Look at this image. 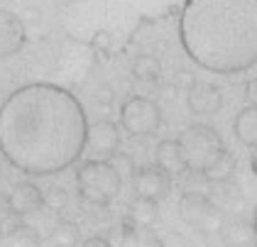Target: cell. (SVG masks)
Masks as SVG:
<instances>
[{
    "instance_id": "12",
    "label": "cell",
    "mask_w": 257,
    "mask_h": 247,
    "mask_svg": "<svg viewBox=\"0 0 257 247\" xmlns=\"http://www.w3.org/2000/svg\"><path fill=\"white\" fill-rule=\"evenodd\" d=\"M159 218V203L157 198H147V196H138L130 203V220L138 228H150Z\"/></svg>"
},
{
    "instance_id": "20",
    "label": "cell",
    "mask_w": 257,
    "mask_h": 247,
    "mask_svg": "<svg viewBox=\"0 0 257 247\" xmlns=\"http://www.w3.org/2000/svg\"><path fill=\"white\" fill-rule=\"evenodd\" d=\"M127 247H162V240L157 235H152L150 230H135L133 237H130V245Z\"/></svg>"
},
{
    "instance_id": "3",
    "label": "cell",
    "mask_w": 257,
    "mask_h": 247,
    "mask_svg": "<svg viewBox=\"0 0 257 247\" xmlns=\"http://www.w3.org/2000/svg\"><path fill=\"white\" fill-rule=\"evenodd\" d=\"M177 142L179 150H181L184 167L189 171H206L218 159V154L225 150L220 135L213 128H208V125L189 128L186 133H181Z\"/></svg>"
},
{
    "instance_id": "24",
    "label": "cell",
    "mask_w": 257,
    "mask_h": 247,
    "mask_svg": "<svg viewBox=\"0 0 257 247\" xmlns=\"http://www.w3.org/2000/svg\"><path fill=\"white\" fill-rule=\"evenodd\" d=\"M93 47H98V49H108V47H110V32H96V37H93Z\"/></svg>"
},
{
    "instance_id": "31",
    "label": "cell",
    "mask_w": 257,
    "mask_h": 247,
    "mask_svg": "<svg viewBox=\"0 0 257 247\" xmlns=\"http://www.w3.org/2000/svg\"><path fill=\"white\" fill-rule=\"evenodd\" d=\"M3 235H5V232H3V228H0V240H3Z\"/></svg>"
},
{
    "instance_id": "19",
    "label": "cell",
    "mask_w": 257,
    "mask_h": 247,
    "mask_svg": "<svg viewBox=\"0 0 257 247\" xmlns=\"http://www.w3.org/2000/svg\"><path fill=\"white\" fill-rule=\"evenodd\" d=\"M8 237H10V245L13 247H40V242H42L40 232L35 228H30V225H22V223Z\"/></svg>"
},
{
    "instance_id": "1",
    "label": "cell",
    "mask_w": 257,
    "mask_h": 247,
    "mask_svg": "<svg viewBox=\"0 0 257 247\" xmlns=\"http://www.w3.org/2000/svg\"><path fill=\"white\" fill-rule=\"evenodd\" d=\"M88 120L74 93L57 83H27L0 105V152L15 169L47 176L86 150Z\"/></svg>"
},
{
    "instance_id": "2",
    "label": "cell",
    "mask_w": 257,
    "mask_h": 247,
    "mask_svg": "<svg viewBox=\"0 0 257 247\" xmlns=\"http://www.w3.org/2000/svg\"><path fill=\"white\" fill-rule=\"evenodd\" d=\"M179 35L186 54L216 74H237L257 61V0H186Z\"/></svg>"
},
{
    "instance_id": "10",
    "label": "cell",
    "mask_w": 257,
    "mask_h": 247,
    "mask_svg": "<svg viewBox=\"0 0 257 247\" xmlns=\"http://www.w3.org/2000/svg\"><path fill=\"white\" fill-rule=\"evenodd\" d=\"M223 105V95L213 83H194L189 91V108L196 115H213Z\"/></svg>"
},
{
    "instance_id": "15",
    "label": "cell",
    "mask_w": 257,
    "mask_h": 247,
    "mask_svg": "<svg viewBox=\"0 0 257 247\" xmlns=\"http://www.w3.org/2000/svg\"><path fill=\"white\" fill-rule=\"evenodd\" d=\"M223 240L228 247H255L257 242V232L255 225L247 223H233L223 230Z\"/></svg>"
},
{
    "instance_id": "14",
    "label": "cell",
    "mask_w": 257,
    "mask_h": 247,
    "mask_svg": "<svg viewBox=\"0 0 257 247\" xmlns=\"http://www.w3.org/2000/svg\"><path fill=\"white\" fill-rule=\"evenodd\" d=\"M157 164L164 171H169V174H181L186 169L177 140H164V142L157 145Z\"/></svg>"
},
{
    "instance_id": "26",
    "label": "cell",
    "mask_w": 257,
    "mask_h": 247,
    "mask_svg": "<svg viewBox=\"0 0 257 247\" xmlns=\"http://www.w3.org/2000/svg\"><path fill=\"white\" fill-rule=\"evenodd\" d=\"M245 93H247V100H250L252 105H257V78H252V81L245 86Z\"/></svg>"
},
{
    "instance_id": "28",
    "label": "cell",
    "mask_w": 257,
    "mask_h": 247,
    "mask_svg": "<svg viewBox=\"0 0 257 247\" xmlns=\"http://www.w3.org/2000/svg\"><path fill=\"white\" fill-rule=\"evenodd\" d=\"M252 171L257 174V152H255V157H252Z\"/></svg>"
},
{
    "instance_id": "22",
    "label": "cell",
    "mask_w": 257,
    "mask_h": 247,
    "mask_svg": "<svg viewBox=\"0 0 257 247\" xmlns=\"http://www.w3.org/2000/svg\"><path fill=\"white\" fill-rule=\"evenodd\" d=\"M133 232H135V230L130 228V225H122V228L115 230V235H113L108 242H110V247H127V245H130Z\"/></svg>"
},
{
    "instance_id": "18",
    "label": "cell",
    "mask_w": 257,
    "mask_h": 247,
    "mask_svg": "<svg viewBox=\"0 0 257 247\" xmlns=\"http://www.w3.org/2000/svg\"><path fill=\"white\" fill-rule=\"evenodd\" d=\"M81 240L79 228L69 220H59L54 228H52V242L57 247H76Z\"/></svg>"
},
{
    "instance_id": "4",
    "label": "cell",
    "mask_w": 257,
    "mask_h": 247,
    "mask_svg": "<svg viewBox=\"0 0 257 247\" xmlns=\"http://www.w3.org/2000/svg\"><path fill=\"white\" fill-rule=\"evenodd\" d=\"M79 191L91 203L105 206L110 203L120 191V174L108 159L86 162L79 169Z\"/></svg>"
},
{
    "instance_id": "23",
    "label": "cell",
    "mask_w": 257,
    "mask_h": 247,
    "mask_svg": "<svg viewBox=\"0 0 257 247\" xmlns=\"http://www.w3.org/2000/svg\"><path fill=\"white\" fill-rule=\"evenodd\" d=\"M110 164L118 169V174H133V159L127 157V154H118L113 152V159H110Z\"/></svg>"
},
{
    "instance_id": "7",
    "label": "cell",
    "mask_w": 257,
    "mask_h": 247,
    "mask_svg": "<svg viewBox=\"0 0 257 247\" xmlns=\"http://www.w3.org/2000/svg\"><path fill=\"white\" fill-rule=\"evenodd\" d=\"M172 189V174L164 171L159 164L147 167L135 174V191L138 196H147V198H164Z\"/></svg>"
},
{
    "instance_id": "29",
    "label": "cell",
    "mask_w": 257,
    "mask_h": 247,
    "mask_svg": "<svg viewBox=\"0 0 257 247\" xmlns=\"http://www.w3.org/2000/svg\"><path fill=\"white\" fill-rule=\"evenodd\" d=\"M252 225H255V232H257V206H255V218H252Z\"/></svg>"
},
{
    "instance_id": "8",
    "label": "cell",
    "mask_w": 257,
    "mask_h": 247,
    "mask_svg": "<svg viewBox=\"0 0 257 247\" xmlns=\"http://www.w3.org/2000/svg\"><path fill=\"white\" fill-rule=\"evenodd\" d=\"M25 39L27 35L22 20L8 10H0V59L18 54L25 47Z\"/></svg>"
},
{
    "instance_id": "25",
    "label": "cell",
    "mask_w": 257,
    "mask_h": 247,
    "mask_svg": "<svg viewBox=\"0 0 257 247\" xmlns=\"http://www.w3.org/2000/svg\"><path fill=\"white\" fill-rule=\"evenodd\" d=\"M8 215H13V208H10V198L0 193V223H3Z\"/></svg>"
},
{
    "instance_id": "9",
    "label": "cell",
    "mask_w": 257,
    "mask_h": 247,
    "mask_svg": "<svg viewBox=\"0 0 257 247\" xmlns=\"http://www.w3.org/2000/svg\"><path fill=\"white\" fill-rule=\"evenodd\" d=\"M86 145L100 154H113L120 147V133L118 125L110 120H98L93 125H88V135H86Z\"/></svg>"
},
{
    "instance_id": "17",
    "label": "cell",
    "mask_w": 257,
    "mask_h": 247,
    "mask_svg": "<svg viewBox=\"0 0 257 247\" xmlns=\"http://www.w3.org/2000/svg\"><path fill=\"white\" fill-rule=\"evenodd\" d=\"M133 74L140 81H157L162 76V64H159L157 57H150V54H142V57L135 59L133 64Z\"/></svg>"
},
{
    "instance_id": "13",
    "label": "cell",
    "mask_w": 257,
    "mask_h": 247,
    "mask_svg": "<svg viewBox=\"0 0 257 247\" xmlns=\"http://www.w3.org/2000/svg\"><path fill=\"white\" fill-rule=\"evenodd\" d=\"M235 135L242 145L257 147V105H250V108H245V110L237 113Z\"/></svg>"
},
{
    "instance_id": "21",
    "label": "cell",
    "mask_w": 257,
    "mask_h": 247,
    "mask_svg": "<svg viewBox=\"0 0 257 247\" xmlns=\"http://www.w3.org/2000/svg\"><path fill=\"white\" fill-rule=\"evenodd\" d=\"M66 201H69V198H66V193H64L61 189L49 191V193L44 196V206H47L49 210H54V213L64 208V206H66Z\"/></svg>"
},
{
    "instance_id": "30",
    "label": "cell",
    "mask_w": 257,
    "mask_h": 247,
    "mask_svg": "<svg viewBox=\"0 0 257 247\" xmlns=\"http://www.w3.org/2000/svg\"><path fill=\"white\" fill-rule=\"evenodd\" d=\"M57 3H59V5H66V3H71V0H57Z\"/></svg>"
},
{
    "instance_id": "16",
    "label": "cell",
    "mask_w": 257,
    "mask_h": 247,
    "mask_svg": "<svg viewBox=\"0 0 257 247\" xmlns=\"http://www.w3.org/2000/svg\"><path fill=\"white\" fill-rule=\"evenodd\" d=\"M233 174H235V157L230 152H225V150L218 154V159L208 169L203 171V176H206L208 181H228Z\"/></svg>"
},
{
    "instance_id": "11",
    "label": "cell",
    "mask_w": 257,
    "mask_h": 247,
    "mask_svg": "<svg viewBox=\"0 0 257 247\" xmlns=\"http://www.w3.org/2000/svg\"><path fill=\"white\" fill-rule=\"evenodd\" d=\"M8 198H10V208H13L15 215H30V213H37L44 206L42 191L35 184H30V181L15 184V189H13V193Z\"/></svg>"
},
{
    "instance_id": "6",
    "label": "cell",
    "mask_w": 257,
    "mask_h": 247,
    "mask_svg": "<svg viewBox=\"0 0 257 247\" xmlns=\"http://www.w3.org/2000/svg\"><path fill=\"white\" fill-rule=\"evenodd\" d=\"M179 210H181L184 220H189V223H194L198 228H203L206 232L216 230L218 223H220L218 213L208 206V201H206L203 196H196V193H186L184 201H181V206H179Z\"/></svg>"
},
{
    "instance_id": "5",
    "label": "cell",
    "mask_w": 257,
    "mask_h": 247,
    "mask_svg": "<svg viewBox=\"0 0 257 247\" xmlns=\"http://www.w3.org/2000/svg\"><path fill=\"white\" fill-rule=\"evenodd\" d=\"M120 122L130 135H152L162 125V110L155 100L133 95L120 108Z\"/></svg>"
},
{
    "instance_id": "27",
    "label": "cell",
    "mask_w": 257,
    "mask_h": 247,
    "mask_svg": "<svg viewBox=\"0 0 257 247\" xmlns=\"http://www.w3.org/2000/svg\"><path fill=\"white\" fill-rule=\"evenodd\" d=\"M81 247H110V242H108L105 237H88Z\"/></svg>"
}]
</instances>
